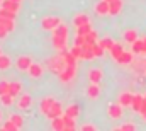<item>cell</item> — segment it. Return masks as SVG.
I'll return each mask as SVG.
<instances>
[{"label": "cell", "instance_id": "obj_1", "mask_svg": "<svg viewBox=\"0 0 146 131\" xmlns=\"http://www.w3.org/2000/svg\"><path fill=\"white\" fill-rule=\"evenodd\" d=\"M60 24H61V19H60V17H44V19L41 21V26H42V29H46V31H53V29H56Z\"/></svg>", "mask_w": 146, "mask_h": 131}, {"label": "cell", "instance_id": "obj_2", "mask_svg": "<svg viewBox=\"0 0 146 131\" xmlns=\"http://www.w3.org/2000/svg\"><path fill=\"white\" fill-rule=\"evenodd\" d=\"M65 66H66V65H65V60H63V56H61V55H58L56 58L49 60V68H51V72H54V73H60Z\"/></svg>", "mask_w": 146, "mask_h": 131}, {"label": "cell", "instance_id": "obj_3", "mask_svg": "<svg viewBox=\"0 0 146 131\" xmlns=\"http://www.w3.org/2000/svg\"><path fill=\"white\" fill-rule=\"evenodd\" d=\"M75 73H76V66H65L58 75H60V80L61 82H70L73 77H75Z\"/></svg>", "mask_w": 146, "mask_h": 131}, {"label": "cell", "instance_id": "obj_4", "mask_svg": "<svg viewBox=\"0 0 146 131\" xmlns=\"http://www.w3.org/2000/svg\"><path fill=\"white\" fill-rule=\"evenodd\" d=\"M107 114H109L110 119H121L122 118V106L117 102V104H110L107 107Z\"/></svg>", "mask_w": 146, "mask_h": 131}, {"label": "cell", "instance_id": "obj_5", "mask_svg": "<svg viewBox=\"0 0 146 131\" xmlns=\"http://www.w3.org/2000/svg\"><path fill=\"white\" fill-rule=\"evenodd\" d=\"M63 112H65V111H63V107H61V104L54 100V104H53V106L49 107V111L46 112V116H48L49 119H54V118H58V116H61Z\"/></svg>", "mask_w": 146, "mask_h": 131}, {"label": "cell", "instance_id": "obj_6", "mask_svg": "<svg viewBox=\"0 0 146 131\" xmlns=\"http://www.w3.org/2000/svg\"><path fill=\"white\" fill-rule=\"evenodd\" d=\"M133 53L134 55H146V41L145 39H136L133 43Z\"/></svg>", "mask_w": 146, "mask_h": 131}, {"label": "cell", "instance_id": "obj_7", "mask_svg": "<svg viewBox=\"0 0 146 131\" xmlns=\"http://www.w3.org/2000/svg\"><path fill=\"white\" fill-rule=\"evenodd\" d=\"M31 104H33V97H31L29 94H21V96H19V100H17L19 109H29Z\"/></svg>", "mask_w": 146, "mask_h": 131}, {"label": "cell", "instance_id": "obj_8", "mask_svg": "<svg viewBox=\"0 0 146 131\" xmlns=\"http://www.w3.org/2000/svg\"><path fill=\"white\" fill-rule=\"evenodd\" d=\"M60 55L63 56L65 65H66V66H76V58L73 56V55L68 51V49H66V48H65V49H61V51H60Z\"/></svg>", "mask_w": 146, "mask_h": 131}, {"label": "cell", "instance_id": "obj_9", "mask_svg": "<svg viewBox=\"0 0 146 131\" xmlns=\"http://www.w3.org/2000/svg\"><path fill=\"white\" fill-rule=\"evenodd\" d=\"M15 65H17L19 70L26 72V70H29V66L33 65V60H31L29 56H19V58H17V61H15Z\"/></svg>", "mask_w": 146, "mask_h": 131}, {"label": "cell", "instance_id": "obj_10", "mask_svg": "<svg viewBox=\"0 0 146 131\" xmlns=\"http://www.w3.org/2000/svg\"><path fill=\"white\" fill-rule=\"evenodd\" d=\"M133 97H134V94H131V92H122V94L119 96V104H121L122 107H131Z\"/></svg>", "mask_w": 146, "mask_h": 131}, {"label": "cell", "instance_id": "obj_11", "mask_svg": "<svg viewBox=\"0 0 146 131\" xmlns=\"http://www.w3.org/2000/svg\"><path fill=\"white\" fill-rule=\"evenodd\" d=\"M102 77H104V73H102L100 68H92V70L88 72V78H90L92 84H99V82L102 80Z\"/></svg>", "mask_w": 146, "mask_h": 131}, {"label": "cell", "instance_id": "obj_12", "mask_svg": "<svg viewBox=\"0 0 146 131\" xmlns=\"http://www.w3.org/2000/svg\"><path fill=\"white\" fill-rule=\"evenodd\" d=\"M121 10H122V0H112V2H109L110 15H117V14H121Z\"/></svg>", "mask_w": 146, "mask_h": 131}, {"label": "cell", "instance_id": "obj_13", "mask_svg": "<svg viewBox=\"0 0 146 131\" xmlns=\"http://www.w3.org/2000/svg\"><path fill=\"white\" fill-rule=\"evenodd\" d=\"M66 41H68V37L53 36V46H54L58 51H61V49H65V48H66Z\"/></svg>", "mask_w": 146, "mask_h": 131}, {"label": "cell", "instance_id": "obj_14", "mask_svg": "<svg viewBox=\"0 0 146 131\" xmlns=\"http://www.w3.org/2000/svg\"><path fill=\"white\" fill-rule=\"evenodd\" d=\"M143 104H145V96H139V94H134V97H133V104H131V107L136 111V112H139L141 111V107H143Z\"/></svg>", "mask_w": 146, "mask_h": 131}, {"label": "cell", "instance_id": "obj_15", "mask_svg": "<svg viewBox=\"0 0 146 131\" xmlns=\"http://www.w3.org/2000/svg\"><path fill=\"white\" fill-rule=\"evenodd\" d=\"M29 75L33 77V78H39V77H42V66L39 65V63H33V65L29 66Z\"/></svg>", "mask_w": 146, "mask_h": 131}, {"label": "cell", "instance_id": "obj_16", "mask_svg": "<svg viewBox=\"0 0 146 131\" xmlns=\"http://www.w3.org/2000/svg\"><path fill=\"white\" fill-rule=\"evenodd\" d=\"M87 96L90 99H97L100 96V87H99V84H92L90 82V87L87 89Z\"/></svg>", "mask_w": 146, "mask_h": 131}, {"label": "cell", "instance_id": "obj_17", "mask_svg": "<svg viewBox=\"0 0 146 131\" xmlns=\"http://www.w3.org/2000/svg\"><path fill=\"white\" fill-rule=\"evenodd\" d=\"M95 12H97L99 15H106V14H109V2L100 0V2L95 5Z\"/></svg>", "mask_w": 146, "mask_h": 131}, {"label": "cell", "instance_id": "obj_18", "mask_svg": "<svg viewBox=\"0 0 146 131\" xmlns=\"http://www.w3.org/2000/svg\"><path fill=\"white\" fill-rule=\"evenodd\" d=\"M51 128H53L54 131H63L65 130V121H63V118L58 116V118L51 119Z\"/></svg>", "mask_w": 146, "mask_h": 131}, {"label": "cell", "instance_id": "obj_19", "mask_svg": "<svg viewBox=\"0 0 146 131\" xmlns=\"http://www.w3.org/2000/svg\"><path fill=\"white\" fill-rule=\"evenodd\" d=\"M88 22H90V19H88L87 14H78V15H75V19H73V24H75L76 27H80V26H83V24H88Z\"/></svg>", "mask_w": 146, "mask_h": 131}, {"label": "cell", "instance_id": "obj_20", "mask_svg": "<svg viewBox=\"0 0 146 131\" xmlns=\"http://www.w3.org/2000/svg\"><path fill=\"white\" fill-rule=\"evenodd\" d=\"M21 90H22V84H21V82H12V84L9 85V94H12L14 97L21 96Z\"/></svg>", "mask_w": 146, "mask_h": 131}, {"label": "cell", "instance_id": "obj_21", "mask_svg": "<svg viewBox=\"0 0 146 131\" xmlns=\"http://www.w3.org/2000/svg\"><path fill=\"white\" fill-rule=\"evenodd\" d=\"M53 104H54V99H53V97H44L42 100H41V104H39V107H41V111H42V112L46 114V112L49 111V107H51Z\"/></svg>", "mask_w": 146, "mask_h": 131}, {"label": "cell", "instance_id": "obj_22", "mask_svg": "<svg viewBox=\"0 0 146 131\" xmlns=\"http://www.w3.org/2000/svg\"><path fill=\"white\" fill-rule=\"evenodd\" d=\"M2 7H5V9H9V10H12V12H19V2H14V0H3L2 2Z\"/></svg>", "mask_w": 146, "mask_h": 131}, {"label": "cell", "instance_id": "obj_23", "mask_svg": "<svg viewBox=\"0 0 146 131\" xmlns=\"http://www.w3.org/2000/svg\"><path fill=\"white\" fill-rule=\"evenodd\" d=\"M117 61L121 63V65H129V63H133V53H129V51H124L119 58H117Z\"/></svg>", "mask_w": 146, "mask_h": 131}, {"label": "cell", "instance_id": "obj_24", "mask_svg": "<svg viewBox=\"0 0 146 131\" xmlns=\"http://www.w3.org/2000/svg\"><path fill=\"white\" fill-rule=\"evenodd\" d=\"M138 39V31L136 29H127L126 33H124V41H127V43H134Z\"/></svg>", "mask_w": 146, "mask_h": 131}, {"label": "cell", "instance_id": "obj_25", "mask_svg": "<svg viewBox=\"0 0 146 131\" xmlns=\"http://www.w3.org/2000/svg\"><path fill=\"white\" fill-rule=\"evenodd\" d=\"M53 36H61V37H68V27L61 22L56 29H53Z\"/></svg>", "mask_w": 146, "mask_h": 131}, {"label": "cell", "instance_id": "obj_26", "mask_svg": "<svg viewBox=\"0 0 146 131\" xmlns=\"http://www.w3.org/2000/svg\"><path fill=\"white\" fill-rule=\"evenodd\" d=\"M124 53V48H122V44H117V43H114V46L110 48V55H112V58H119L121 55Z\"/></svg>", "mask_w": 146, "mask_h": 131}, {"label": "cell", "instance_id": "obj_27", "mask_svg": "<svg viewBox=\"0 0 146 131\" xmlns=\"http://www.w3.org/2000/svg\"><path fill=\"white\" fill-rule=\"evenodd\" d=\"M63 121H65V130L66 131L75 130V118H72V116H68V114L63 112Z\"/></svg>", "mask_w": 146, "mask_h": 131}, {"label": "cell", "instance_id": "obj_28", "mask_svg": "<svg viewBox=\"0 0 146 131\" xmlns=\"http://www.w3.org/2000/svg\"><path fill=\"white\" fill-rule=\"evenodd\" d=\"M0 26H3L9 33H10V31H14V27H15L14 19H5V17H0Z\"/></svg>", "mask_w": 146, "mask_h": 131}, {"label": "cell", "instance_id": "obj_29", "mask_svg": "<svg viewBox=\"0 0 146 131\" xmlns=\"http://www.w3.org/2000/svg\"><path fill=\"white\" fill-rule=\"evenodd\" d=\"M65 114H68V116H72V118H78V114H80V107L76 106V104H73V106H68L66 107V111H65Z\"/></svg>", "mask_w": 146, "mask_h": 131}, {"label": "cell", "instance_id": "obj_30", "mask_svg": "<svg viewBox=\"0 0 146 131\" xmlns=\"http://www.w3.org/2000/svg\"><path fill=\"white\" fill-rule=\"evenodd\" d=\"M10 121H12L17 128H21V126L24 124V118H22L21 114H12V116H10Z\"/></svg>", "mask_w": 146, "mask_h": 131}, {"label": "cell", "instance_id": "obj_31", "mask_svg": "<svg viewBox=\"0 0 146 131\" xmlns=\"http://www.w3.org/2000/svg\"><path fill=\"white\" fill-rule=\"evenodd\" d=\"M0 17H5V19H15V12H12V10H9V9H5V7H2V9H0Z\"/></svg>", "mask_w": 146, "mask_h": 131}, {"label": "cell", "instance_id": "obj_32", "mask_svg": "<svg viewBox=\"0 0 146 131\" xmlns=\"http://www.w3.org/2000/svg\"><path fill=\"white\" fill-rule=\"evenodd\" d=\"M0 100H2V104H3V106H12V102H14V96L7 92V94L0 96Z\"/></svg>", "mask_w": 146, "mask_h": 131}, {"label": "cell", "instance_id": "obj_33", "mask_svg": "<svg viewBox=\"0 0 146 131\" xmlns=\"http://www.w3.org/2000/svg\"><path fill=\"white\" fill-rule=\"evenodd\" d=\"M99 44L104 48V49H107V51H110V48L114 46V41L110 39V37H106V39H102V41H99Z\"/></svg>", "mask_w": 146, "mask_h": 131}, {"label": "cell", "instance_id": "obj_34", "mask_svg": "<svg viewBox=\"0 0 146 131\" xmlns=\"http://www.w3.org/2000/svg\"><path fill=\"white\" fill-rule=\"evenodd\" d=\"M70 53H72L76 60H82V53H83V49H82V46H76V44H75L72 49H70Z\"/></svg>", "mask_w": 146, "mask_h": 131}, {"label": "cell", "instance_id": "obj_35", "mask_svg": "<svg viewBox=\"0 0 146 131\" xmlns=\"http://www.w3.org/2000/svg\"><path fill=\"white\" fill-rule=\"evenodd\" d=\"M9 66H10V58L5 56V55H2L0 56V70H7Z\"/></svg>", "mask_w": 146, "mask_h": 131}, {"label": "cell", "instance_id": "obj_36", "mask_svg": "<svg viewBox=\"0 0 146 131\" xmlns=\"http://www.w3.org/2000/svg\"><path fill=\"white\" fill-rule=\"evenodd\" d=\"M92 31V26H90V22L88 24H83V26H80V27H76V34H88Z\"/></svg>", "mask_w": 146, "mask_h": 131}, {"label": "cell", "instance_id": "obj_37", "mask_svg": "<svg viewBox=\"0 0 146 131\" xmlns=\"http://www.w3.org/2000/svg\"><path fill=\"white\" fill-rule=\"evenodd\" d=\"M85 39H87V43H90V44H95V43H97V33L92 29L88 34H85Z\"/></svg>", "mask_w": 146, "mask_h": 131}, {"label": "cell", "instance_id": "obj_38", "mask_svg": "<svg viewBox=\"0 0 146 131\" xmlns=\"http://www.w3.org/2000/svg\"><path fill=\"white\" fill-rule=\"evenodd\" d=\"M92 51H94V55H95V56H102L106 49H104L99 43H95V44H92Z\"/></svg>", "mask_w": 146, "mask_h": 131}, {"label": "cell", "instance_id": "obj_39", "mask_svg": "<svg viewBox=\"0 0 146 131\" xmlns=\"http://www.w3.org/2000/svg\"><path fill=\"white\" fill-rule=\"evenodd\" d=\"M87 43V39H85V36L83 34H76V39H75V44L76 46H83Z\"/></svg>", "mask_w": 146, "mask_h": 131}, {"label": "cell", "instance_id": "obj_40", "mask_svg": "<svg viewBox=\"0 0 146 131\" xmlns=\"http://www.w3.org/2000/svg\"><path fill=\"white\" fill-rule=\"evenodd\" d=\"M3 130H7V131H15V130H19V128H17V126H15V124H14V123L9 119V121L3 124Z\"/></svg>", "mask_w": 146, "mask_h": 131}, {"label": "cell", "instance_id": "obj_41", "mask_svg": "<svg viewBox=\"0 0 146 131\" xmlns=\"http://www.w3.org/2000/svg\"><path fill=\"white\" fill-rule=\"evenodd\" d=\"M9 82H0V96H3V94H7L9 92Z\"/></svg>", "mask_w": 146, "mask_h": 131}, {"label": "cell", "instance_id": "obj_42", "mask_svg": "<svg viewBox=\"0 0 146 131\" xmlns=\"http://www.w3.org/2000/svg\"><path fill=\"white\" fill-rule=\"evenodd\" d=\"M134 130H136V126L131 124V123H126V124H122V126L119 128V131H134Z\"/></svg>", "mask_w": 146, "mask_h": 131}, {"label": "cell", "instance_id": "obj_43", "mask_svg": "<svg viewBox=\"0 0 146 131\" xmlns=\"http://www.w3.org/2000/svg\"><path fill=\"white\" fill-rule=\"evenodd\" d=\"M97 128L94 126V124H85V126H82V131H95Z\"/></svg>", "mask_w": 146, "mask_h": 131}, {"label": "cell", "instance_id": "obj_44", "mask_svg": "<svg viewBox=\"0 0 146 131\" xmlns=\"http://www.w3.org/2000/svg\"><path fill=\"white\" fill-rule=\"evenodd\" d=\"M7 34H9V31L3 27V26H0V39H3V37H7Z\"/></svg>", "mask_w": 146, "mask_h": 131}, {"label": "cell", "instance_id": "obj_45", "mask_svg": "<svg viewBox=\"0 0 146 131\" xmlns=\"http://www.w3.org/2000/svg\"><path fill=\"white\" fill-rule=\"evenodd\" d=\"M143 116H145V119H146V112H143Z\"/></svg>", "mask_w": 146, "mask_h": 131}, {"label": "cell", "instance_id": "obj_46", "mask_svg": "<svg viewBox=\"0 0 146 131\" xmlns=\"http://www.w3.org/2000/svg\"><path fill=\"white\" fill-rule=\"evenodd\" d=\"M0 121H2V112H0Z\"/></svg>", "mask_w": 146, "mask_h": 131}, {"label": "cell", "instance_id": "obj_47", "mask_svg": "<svg viewBox=\"0 0 146 131\" xmlns=\"http://www.w3.org/2000/svg\"><path fill=\"white\" fill-rule=\"evenodd\" d=\"M14 2H21V0H14Z\"/></svg>", "mask_w": 146, "mask_h": 131}, {"label": "cell", "instance_id": "obj_48", "mask_svg": "<svg viewBox=\"0 0 146 131\" xmlns=\"http://www.w3.org/2000/svg\"><path fill=\"white\" fill-rule=\"evenodd\" d=\"M0 56H2V49H0Z\"/></svg>", "mask_w": 146, "mask_h": 131}, {"label": "cell", "instance_id": "obj_49", "mask_svg": "<svg viewBox=\"0 0 146 131\" xmlns=\"http://www.w3.org/2000/svg\"><path fill=\"white\" fill-rule=\"evenodd\" d=\"M2 2H3V0H0V5H2Z\"/></svg>", "mask_w": 146, "mask_h": 131}, {"label": "cell", "instance_id": "obj_50", "mask_svg": "<svg viewBox=\"0 0 146 131\" xmlns=\"http://www.w3.org/2000/svg\"><path fill=\"white\" fill-rule=\"evenodd\" d=\"M106 2H112V0H106Z\"/></svg>", "mask_w": 146, "mask_h": 131}, {"label": "cell", "instance_id": "obj_51", "mask_svg": "<svg viewBox=\"0 0 146 131\" xmlns=\"http://www.w3.org/2000/svg\"><path fill=\"white\" fill-rule=\"evenodd\" d=\"M145 100H146V96H145Z\"/></svg>", "mask_w": 146, "mask_h": 131}, {"label": "cell", "instance_id": "obj_52", "mask_svg": "<svg viewBox=\"0 0 146 131\" xmlns=\"http://www.w3.org/2000/svg\"><path fill=\"white\" fill-rule=\"evenodd\" d=\"M145 41H146V37H145Z\"/></svg>", "mask_w": 146, "mask_h": 131}]
</instances>
